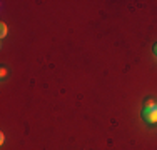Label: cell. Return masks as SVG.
<instances>
[{
    "mask_svg": "<svg viewBox=\"0 0 157 150\" xmlns=\"http://www.w3.org/2000/svg\"><path fill=\"white\" fill-rule=\"evenodd\" d=\"M3 142H5V135L0 133V144H3Z\"/></svg>",
    "mask_w": 157,
    "mask_h": 150,
    "instance_id": "4",
    "label": "cell"
},
{
    "mask_svg": "<svg viewBox=\"0 0 157 150\" xmlns=\"http://www.w3.org/2000/svg\"><path fill=\"white\" fill-rule=\"evenodd\" d=\"M152 50H154V55L157 57V43H154V47H152Z\"/></svg>",
    "mask_w": 157,
    "mask_h": 150,
    "instance_id": "5",
    "label": "cell"
},
{
    "mask_svg": "<svg viewBox=\"0 0 157 150\" xmlns=\"http://www.w3.org/2000/svg\"><path fill=\"white\" fill-rule=\"evenodd\" d=\"M5 35H7V25L5 24H0V37L5 39Z\"/></svg>",
    "mask_w": 157,
    "mask_h": 150,
    "instance_id": "2",
    "label": "cell"
},
{
    "mask_svg": "<svg viewBox=\"0 0 157 150\" xmlns=\"http://www.w3.org/2000/svg\"><path fill=\"white\" fill-rule=\"evenodd\" d=\"M142 117L149 123H157V103L154 100H147L142 110Z\"/></svg>",
    "mask_w": 157,
    "mask_h": 150,
    "instance_id": "1",
    "label": "cell"
},
{
    "mask_svg": "<svg viewBox=\"0 0 157 150\" xmlns=\"http://www.w3.org/2000/svg\"><path fill=\"white\" fill-rule=\"evenodd\" d=\"M0 75H2V77H5V75H7V69H2V70H0Z\"/></svg>",
    "mask_w": 157,
    "mask_h": 150,
    "instance_id": "3",
    "label": "cell"
}]
</instances>
